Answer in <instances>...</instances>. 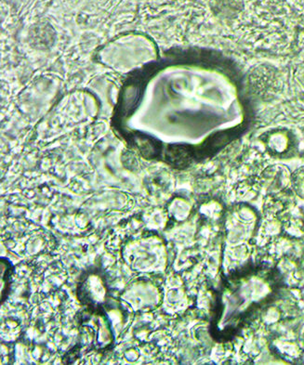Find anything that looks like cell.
<instances>
[{
	"label": "cell",
	"instance_id": "obj_1",
	"mask_svg": "<svg viewBox=\"0 0 304 365\" xmlns=\"http://www.w3.org/2000/svg\"><path fill=\"white\" fill-rule=\"evenodd\" d=\"M278 72L273 66H258L250 73V88L263 99H273L281 90L282 81Z\"/></svg>",
	"mask_w": 304,
	"mask_h": 365
},
{
	"label": "cell",
	"instance_id": "obj_2",
	"mask_svg": "<svg viewBox=\"0 0 304 365\" xmlns=\"http://www.w3.org/2000/svg\"><path fill=\"white\" fill-rule=\"evenodd\" d=\"M211 9L221 20H235L245 10V0H211Z\"/></svg>",
	"mask_w": 304,
	"mask_h": 365
},
{
	"label": "cell",
	"instance_id": "obj_3",
	"mask_svg": "<svg viewBox=\"0 0 304 365\" xmlns=\"http://www.w3.org/2000/svg\"><path fill=\"white\" fill-rule=\"evenodd\" d=\"M290 183L296 195L304 199V167L294 171L290 177Z\"/></svg>",
	"mask_w": 304,
	"mask_h": 365
}]
</instances>
